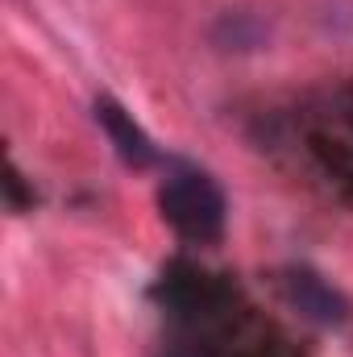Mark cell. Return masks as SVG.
Instances as JSON below:
<instances>
[{"instance_id":"6da1fadb","label":"cell","mask_w":353,"mask_h":357,"mask_svg":"<svg viewBox=\"0 0 353 357\" xmlns=\"http://www.w3.org/2000/svg\"><path fill=\"white\" fill-rule=\"evenodd\" d=\"M158 208L179 237H187L195 245L220 241L225 220H229V204H225L220 183L200 167H175L158 191Z\"/></svg>"},{"instance_id":"7a4b0ae2","label":"cell","mask_w":353,"mask_h":357,"mask_svg":"<svg viewBox=\"0 0 353 357\" xmlns=\"http://www.w3.org/2000/svg\"><path fill=\"white\" fill-rule=\"evenodd\" d=\"M283 295H287V303H291L299 316H308L312 324L337 328V324L350 320L345 295H341L337 287H329L316 270H308V266H295V270L283 274Z\"/></svg>"},{"instance_id":"3957f363","label":"cell","mask_w":353,"mask_h":357,"mask_svg":"<svg viewBox=\"0 0 353 357\" xmlns=\"http://www.w3.org/2000/svg\"><path fill=\"white\" fill-rule=\"evenodd\" d=\"M96 125L104 129V137L112 142V150H117V158L125 162V167H133V171H150L154 162H158V150H154V142H150V133L117 104V100H108V96H100L96 100Z\"/></svg>"},{"instance_id":"277c9868","label":"cell","mask_w":353,"mask_h":357,"mask_svg":"<svg viewBox=\"0 0 353 357\" xmlns=\"http://www.w3.org/2000/svg\"><path fill=\"white\" fill-rule=\"evenodd\" d=\"M225 29H229V38H220V42H233L237 50H246V46H258V42H262V25H258L250 13H233V17H225L216 33H225Z\"/></svg>"},{"instance_id":"5b68a950","label":"cell","mask_w":353,"mask_h":357,"mask_svg":"<svg viewBox=\"0 0 353 357\" xmlns=\"http://www.w3.org/2000/svg\"><path fill=\"white\" fill-rule=\"evenodd\" d=\"M175 357H195V354H175Z\"/></svg>"}]
</instances>
